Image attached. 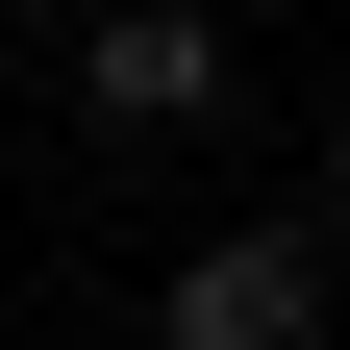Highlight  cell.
<instances>
[{"instance_id":"2","label":"cell","mask_w":350,"mask_h":350,"mask_svg":"<svg viewBox=\"0 0 350 350\" xmlns=\"http://www.w3.org/2000/svg\"><path fill=\"white\" fill-rule=\"evenodd\" d=\"M150 350H325V226H200L150 275Z\"/></svg>"},{"instance_id":"1","label":"cell","mask_w":350,"mask_h":350,"mask_svg":"<svg viewBox=\"0 0 350 350\" xmlns=\"http://www.w3.org/2000/svg\"><path fill=\"white\" fill-rule=\"evenodd\" d=\"M75 125L100 150H200L226 125V0H100L75 25Z\"/></svg>"}]
</instances>
